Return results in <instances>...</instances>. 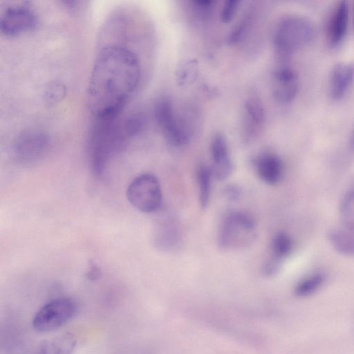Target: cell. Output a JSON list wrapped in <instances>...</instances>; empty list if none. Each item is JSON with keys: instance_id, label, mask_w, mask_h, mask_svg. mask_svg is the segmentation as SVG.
<instances>
[{"instance_id": "obj_10", "label": "cell", "mask_w": 354, "mask_h": 354, "mask_svg": "<svg viewBox=\"0 0 354 354\" xmlns=\"http://www.w3.org/2000/svg\"><path fill=\"white\" fill-rule=\"evenodd\" d=\"M265 109L257 96L248 97L243 104L241 137L244 142L254 141L260 134L265 121Z\"/></svg>"}, {"instance_id": "obj_7", "label": "cell", "mask_w": 354, "mask_h": 354, "mask_svg": "<svg viewBox=\"0 0 354 354\" xmlns=\"http://www.w3.org/2000/svg\"><path fill=\"white\" fill-rule=\"evenodd\" d=\"M127 197L131 205L142 212L157 211L162 198L158 179L151 174L137 176L129 185Z\"/></svg>"}, {"instance_id": "obj_9", "label": "cell", "mask_w": 354, "mask_h": 354, "mask_svg": "<svg viewBox=\"0 0 354 354\" xmlns=\"http://www.w3.org/2000/svg\"><path fill=\"white\" fill-rule=\"evenodd\" d=\"M37 24V17L27 3L6 7L0 17V30L6 36H15L29 32L33 30Z\"/></svg>"}, {"instance_id": "obj_16", "label": "cell", "mask_w": 354, "mask_h": 354, "mask_svg": "<svg viewBox=\"0 0 354 354\" xmlns=\"http://www.w3.org/2000/svg\"><path fill=\"white\" fill-rule=\"evenodd\" d=\"M75 346V336L65 333L44 341L39 345L35 354H72Z\"/></svg>"}, {"instance_id": "obj_28", "label": "cell", "mask_w": 354, "mask_h": 354, "mask_svg": "<svg viewBox=\"0 0 354 354\" xmlns=\"http://www.w3.org/2000/svg\"><path fill=\"white\" fill-rule=\"evenodd\" d=\"M223 193L228 201H236L241 196V189L236 185H228L224 188Z\"/></svg>"}, {"instance_id": "obj_5", "label": "cell", "mask_w": 354, "mask_h": 354, "mask_svg": "<svg viewBox=\"0 0 354 354\" xmlns=\"http://www.w3.org/2000/svg\"><path fill=\"white\" fill-rule=\"evenodd\" d=\"M255 228L254 219L246 212L229 211L220 223L218 244L224 250L244 248L255 239Z\"/></svg>"}, {"instance_id": "obj_19", "label": "cell", "mask_w": 354, "mask_h": 354, "mask_svg": "<svg viewBox=\"0 0 354 354\" xmlns=\"http://www.w3.org/2000/svg\"><path fill=\"white\" fill-rule=\"evenodd\" d=\"M213 178L209 166L201 165L197 171V182L199 189V203L202 209H205L209 203L212 178Z\"/></svg>"}, {"instance_id": "obj_15", "label": "cell", "mask_w": 354, "mask_h": 354, "mask_svg": "<svg viewBox=\"0 0 354 354\" xmlns=\"http://www.w3.org/2000/svg\"><path fill=\"white\" fill-rule=\"evenodd\" d=\"M256 171L264 183L277 184L283 175V163L280 158L270 152H264L254 159Z\"/></svg>"}, {"instance_id": "obj_2", "label": "cell", "mask_w": 354, "mask_h": 354, "mask_svg": "<svg viewBox=\"0 0 354 354\" xmlns=\"http://www.w3.org/2000/svg\"><path fill=\"white\" fill-rule=\"evenodd\" d=\"M90 141L91 168L97 176L103 174L110 158L143 131L147 120L140 113L121 120L119 116L95 118Z\"/></svg>"}, {"instance_id": "obj_17", "label": "cell", "mask_w": 354, "mask_h": 354, "mask_svg": "<svg viewBox=\"0 0 354 354\" xmlns=\"http://www.w3.org/2000/svg\"><path fill=\"white\" fill-rule=\"evenodd\" d=\"M155 242L156 246L165 251H171L179 246L180 233L175 221L167 218L160 223L156 234Z\"/></svg>"}, {"instance_id": "obj_30", "label": "cell", "mask_w": 354, "mask_h": 354, "mask_svg": "<svg viewBox=\"0 0 354 354\" xmlns=\"http://www.w3.org/2000/svg\"><path fill=\"white\" fill-rule=\"evenodd\" d=\"M353 147H354V136H353Z\"/></svg>"}, {"instance_id": "obj_14", "label": "cell", "mask_w": 354, "mask_h": 354, "mask_svg": "<svg viewBox=\"0 0 354 354\" xmlns=\"http://www.w3.org/2000/svg\"><path fill=\"white\" fill-rule=\"evenodd\" d=\"M348 15L347 2H337L331 12L327 26V39L330 46H337L344 38L348 24Z\"/></svg>"}, {"instance_id": "obj_4", "label": "cell", "mask_w": 354, "mask_h": 354, "mask_svg": "<svg viewBox=\"0 0 354 354\" xmlns=\"http://www.w3.org/2000/svg\"><path fill=\"white\" fill-rule=\"evenodd\" d=\"M315 35V26L310 19L291 15L278 23L274 34V44L280 54L288 55L309 44Z\"/></svg>"}, {"instance_id": "obj_3", "label": "cell", "mask_w": 354, "mask_h": 354, "mask_svg": "<svg viewBox=\"0 0 354 354\" xmlns=\"http://www.w3.org/2000/svg\"><path fill=\"white\" fill-rule=\"evenodd\" d=\"M154 118L167 141L173 147L188 145L199 125V114L192 105L176 108L173 101L163 97L154 107Z\"/></svg>"}, {"instance_id": "obj_8", "label": "cell", "mask_w": 354, "mask_h": 354, "mask_svg": "<svg viewBox=\"0 0 354 354\" xmlns=\"http://www.w3.org/2000/svg\"><path fill=\"white\" fill-rule=\"evenodd\" d=\"M48 135L36 129H26L18 134L12 145V151L17 160L32 163L44 157L48 149Z\"/></svg>"}, {"instance_id": "obj_6", "label": "cell", "mask_w": 354, "mask_h": 354, "mask_svg": "<svg viewBox=\"0 0 354 354\" xmlns=\"http://www.w3.org/2000/svg\"><path fill=\"white\" fill-rule=\"evenodd\" d=\"M77 310V303L73 299L60 297L53 299L36 313L32 319V326L42 333L57 330L73 319Z\"/></svg>"}, {"instance_id": "obj_20", "label": "cell", "mask_w": 354, "mask_h": 354, "mask_svg": "<svg viewBox=\"0 0 354 354\" xmlns=\"http://www.w3.org/2000/svg\"><path fill=\"white\" fill-rule=\"evenodd\" d=\"M292 249V241L289 235L285 232H279L272 239L271 242V258L280 262L288 256Z\"/></svg>"}, {"instance_id": "obj_11", "label": "cell", "mask_w": 354, "mask_h": 354, "mask_svg": "<svg viewBox=\"0 0 354 354\" xmlns=\"http://www.w3.org/2000/svg\"><path fill=\"white\" fill-rule=\"evenodd\" d=\"M212 165L209 166L213 178L223 180L232 173L234 165L230 157L227 140L220 132L214 134L210 142Z\"/></svg>"}, {"instance_id": "obj_26", "label": "cell", "mask_w": 354, "mask_h": 354, "mask_svg": "<svg viewBox=\"0 0 354 354\" xmlns=\"http://www.w3.org/2000/svg\"><path fill=\"white\" fill-rule=\"evenodd\" d=\"M196 15L201 19H208L214 7V1L207 0H195L191 1Z\"/></svg>"}, {"instance_id": "obj_31", "label": "cell", "mask_w": 354, "mask_h": 354, "mask_svg": "<svg viewBox=\"0 0 354 354\" xmlns=\"http://www.w3.org/2000/svg\"></svg>"}, {"instance_id": "obj_29", "label": "cell", "mask_w": 354, "mask_h": 354, "mask_svg": "<svg viewBox=\"0 0 354 354\" xmlns=\"http://www.w3.org/2000/svg\"><path fill=\"white\" fill-rule=\"evenodd\" d=\"M102 276V271L96 266H92L86 272V277L90 281L98 280Z\"/></svg>"}, {"instance_id": "obj_23", "label": "cell", "mask_w": 354, "mask_h": 354, "mask_svg": "<svg viewBox=\"0 0 354 354\" xmlns=\"http://www.w3.org/2000/svg\"><path fill=\"white\" fill-rule=\"evenodd\" d=\"M252 21V12L246 13L231 31L228 37L229 44H236L241 41L249 30Z\"/></svg>"}, {"instance_id": "obj_25", "label": "cell", "mask_w": 354, "mask_h": 354, "mask_svg": "<svg viewBox=\"0 0 354 354\" xmlns=\"http://www.w3.org/2000/svg\"><path fill=\"white\" fill-rule=\"evenodd\" d=\"M66 86L61 82L51 83L46 89L44 99L48 104L54 105L61 102L66 95Z\"/></svg>"}, {"instance_id": "obj_18", "label": "cell", "mask_w": 354, "mask_h": 354, "mask_svg": "<svg viewBox=\"0 0 354 354\" xmlns=\"http://www.w3.org/2000/svg\"><path fill=\"white\" fill-rule=\"evenodd\" d=\"M328 239L337 252L354 257V230L346 227L333 229L328 232Z\"/></svg>"}, {"instance_id": "obj_22", "label": "cell", "mask_w": 354, "mask_h": 354, "mask_svg": "<svg viewBox=\"0 0 354 354\" xmlns=\"http://www.w3.org/2000/svg\"><path fill=\"white\" fill-rule=\"evenodd\" d=\"M339 214L344 227L354 230V189L349 190L343 197Z\"/></svg>"}, {"instance_id": "obj_24", "label": "cell", "mask_w": 354, "mask_h": 354, "mask_svg": "<svg viewBox=\"0 0 354 354\" xmlns=\"http://www.w3.org/2000/svg\"><path fill=\"white\" fill-rule=\"evenodd\" d=\"M197 64L195 61H187L179 66L176 73L177 82L180 85L192 82L196 77Z\"/></svg>"}, {"instance_id": "obj_21", "label": "cell", "mask_w": 354, "mask_h": 354, "mask_svg": "<svg viewBox=\"0 0 354 354\" xmlns=\"http://www.w3.org/2000/svg\"><path fill=\"white\" fill-rule=\"evenodd\" d=\"M324 280L325 277L322 273L310 274L298 283L295 290V295L300 297H308L322 287Z\"/></svg>"}, {"instance_id": "obj_12", "label": "cell", "mask_w": 354, "mask_h": 354, "mask_svg": "<svg viewBox=\"0 0 354 354\" xmlns=\"http://www.w3.org/2000/svg\"><path fill=\"white\" fill-rule=\"evenodd\" d=\"M271 89L274 98L287 103L296 96L299 88V80L296 72L288 66L277 68L272 75Z\"/></svg>"}, {"instance_id": "obj_1", "label": "cell", "mask_w": 354, "mask_h": 354, "mask_svg": "<svg viewBox=\"0 0 354 354\" xmlns=\"http://www.w3.org/2000/svg\"><path fill=\"white\" fill-rule=\"evenodd\" d=\"M141 65L137 55L120 45L98 52L90 75L87 105L95 118L119 116L140 83Z\"/></svg>"}, {"instance_id": "obj_27", "label": "cell", "mask_w": 354, "mask_h": 354, "mask_svg": "<svg viewBox=\"0 0 354 354\" xmlns=\"http://www.w3.org/2000/svg\"><path fill=\"white\" fill-rule=\"evenodd\" d=\"M240 1L237 0H228L225 1L221 12V20L223 23H229L234 17Z\"/></svg>"}, {"instance_id": "obj_13", "label": "cell", "mask_w": 354, "mask_h": 354, "mask_svg": "<svg viewBox=\"0 0 354 354\" xmlns=\"http://www.w3.org/2000/svg\"><path fill=\"white\" fill-rule=\"evenodd\" d=\"M354 80V64L339 62L331 69L328 78V91L332 98L340 99L347 93Z\"/></svg>"}]
</instances>
